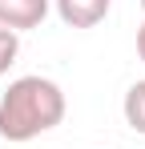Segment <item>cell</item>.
I'll use <instances>...</instances> for the list:
<instances>
[{
	"instance_id": "1",
	"label": "cell",
	"mask_w": 145,
	"mask_h": 149,
	"mask_svg": "<svg viewBox=\"0 0 145 149\" xmlns=\"http://www.w3.org/2000/svg\"><path fill=\"white\" fill-rule=\"evenodd\" d=\"M65 113H69V101L56 81L40 73L16 77L0 93V141H8V145L36 141L40 133H52L65 121Z\"/></svg>"
},
{
	"instance_id": "2",
	"label": "cell",
	"mask_w": 145,
	"mask_h": 149,
	"mask_svg": "<svg viewBox=\"0 0 145 149\" xmlns=\"http://www.w3.org/2000/svg\"><path fill=\"white\" fill-rule=\"evenodd\" d=\"M52 8V0H0V24L12 32H28L40 28Z\"/></svg>"
},
{
	"instance_id": "3",
	"label": "cell",
	"mask_w": 145,
	"mask_h": 149,
	"mask_svg": "<svg viewBox=\"0 0 145 149\" xmlns=\"http://www.w3.org/2000/svg\"><path fill=\"white\" fill-rule=\"evenodd\" d=\"M52 8L69 28H97L109 16L113 0H52Z\"/></svg>"
},
{
	"instance_id": "4",
	"label": "cell",
	"mask_w": 145,
	"mask_h": 149,
	"mask_svg": "<svg viewBox=\"0 0 145 149\" xmlns=\"http://www.w3.org/2000/svg\"><path fill=\"white\" fill-rule=\"evenodd\" d=\"M121 117H125V125H129L133 133H141V137H145V81H133V85L125 89Z\"/></svg>"
},
{
	"instance_id": "5",
	"label": "cell",
	"mask_w": 145,
	"mask_h": 149,
	"mask_svg": "<svg viewBox=\"0 0 145 149\" xmlns=\"http://www.w3.org/2000/svg\"><path fill=\"white\" fill-rule=\"evenodd\" d=\"M16 56H20V32H12V28L0 24V77L16 65Z\"/></svg>"
},
{
	"instance_id": "6",
	"label": "cell",
	"mask_w": 145,
	"mask_h": 149,
	"mask_svg": "<svg viewBox=\"0 0 145 149\" xmlns=\"http://www.w3.org/2000/svg\"><path fill=\"white\" fill-rule=\"evenodd\" d=\"M137 56H141V65H145V20H141V28H137Z\"/></svg>"
},
{
	"instance_id": "7",
	"label": "cell",
	"mask_w": 145,
	"mask_h": 149,
	"mask_svg": "<svg viewBox=\"0 0 145 149\" xmlns=\"http://www.w3.org/2000/svg\"><path fill=\"white\" fill-rule=\"evenodd\" d=\"M141 12H145V0H141Z\"/></svg>"
}]
</instances>
